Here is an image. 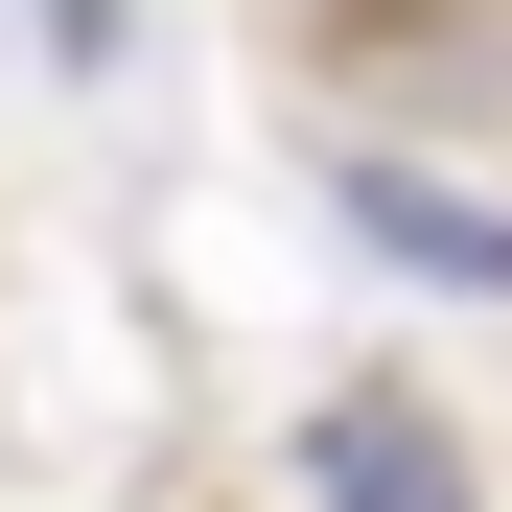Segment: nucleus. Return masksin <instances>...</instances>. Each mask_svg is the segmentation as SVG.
I'll return each mask as SVG.
<instances>
[{"label":"nucleus","instance_id":"1","mask_svg":"<svg viewBox=\"0 0 512 512\" xmlns=\"http://www.w3.org/2000/svg\"><path fill=\"white\" fill-rule=\"evenodd\" d=\"M326 210H350V233H396L419 280L512 303V210H489V187H443V163H396V140H326Z\"/></svg>","mask_w":512,"mask_h":512},{"label":"nucleus","instance_id":"3","mask_svg":"<svg viewBox=\"0 0 512 512\" xmlns=\"http://www.w3.org/2000/svg\"><path fill=\"white\" fill-rule=\"evenodd\" d=\"M0 24H24L47 70H117V0H0Z\"/></svg>","mask_w":512,"mask_h":512},{"label":"nucleus","instance_id":"2","mask_svg":"<svg viewBox=\"0 0 512 512\" xmlns=\"http://www.w3.org/2000/svg\"><path fill=\"white\" fill-rule=\"evenodd\" d=\"M303 489H326V512H489L419 396H326V419H303Z\"/></svg>","mask_w":512,"mask_h":512}]
</instances>
